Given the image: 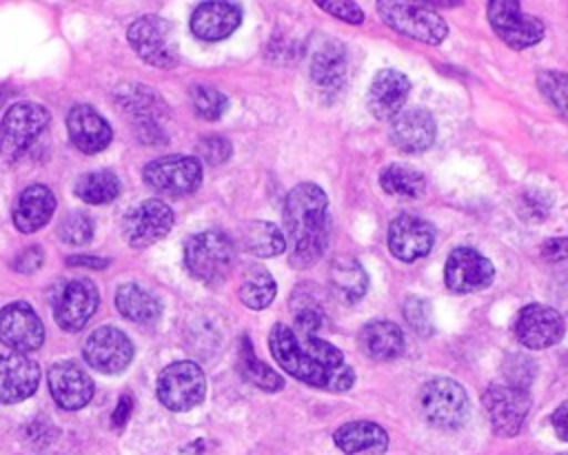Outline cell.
I'll return each instance as SVG.
<instances>
[{
	"label": "cell",
	"instance_id": "cell-22",
	"mask_svg": "<svg viewBox=\"0 0 568 455\" xmlns=\"http://www.w3.org/2000/svg\"><path fill=\"white\" fill-rule=\"evenodd\" d=\"M390 142L404 153L426 151L437 135L435 118L426 109H402L390 118Z\"/></svg>",
	"mask_w": 568,
	"mask_h": 455
},
{
	"label": "cell",
	"instance_id": "cell-10",
	"mask_svg": "<svg viewBox=\"0 0 568 455\" xmlns=\"http://www.w3.org/2000/svg\"><path fill=\"white\" fill-rule=\"evenodd\" d=\"M486 13L493 31L513 49H528L546 33L544 22L526 13L517 0H490Z\"/></svg>",
	"mask_w": 568,
	"mask_h": 455
},
{
	"label": "cell",
	"instance_id": "cell-23",
	"mask_svg": "<svg viewBox=\"0 0 568 455\" xmlns=\"http://www.w3.org/2000/svg\"><path fill=\"white\" fill-rule=\"evenodd\" d=\"M67 131L73 146L89 155L104 151L113 138L111 124L89 104H75L69 111Z\"/></svg>",
	"mask_w": 568,
	"mask_h": 455
},
{
	"label": "cell",
	"instance_id": "cell-32",
	"mask_svg": "<svg viewBox=\"0 0 568 455\" xmlns=\"http://www.w3.org/2000/svg\"><path fill=\"white\" fill-rule=\"evenodd\" d=\"M382 189L399 200H417L426 191V178L422 171L406 164H388L379 173Z\"/></svg>",
	"mask_w": 568,
	"mask_h": 455
},
{
	"label": "cell",
	"instance_id": "cell-6",
	"mask_svg": "<svg viewBox=\"0 0 568 455\" xmlns=\"http://www.w3.org/2000/svg\"><path fill=\"white\" fill-rule=\"evenodd\" d=\"M424 417L439 428H459L470 413L466 388L450 377H433L419 391Z\"/></svg>",
	"mask_w": 568,
	"mask_h": 455
},
{
	"label": "cell",
	"instance_id": "cell-12",
	"mask_svg": "<svg viewBox=\"0 0 568 455\" xmlns=\"http://www.w3.org/2000/svg\"><path fill=\"white\" fill-rule=\"evenodd\" d=\"M142 178L164 195H189L202 182V162L193 155H162L142 169Z\"/></svg>",
	"mask_w": 568,
	"mask_h": 455
},
{
	"label": "cell",
	"instance_id": "cell-47",
	"mask_svg": "<svg viewBox=\"0 0 568 455\" xmlns=\"http://www.w3.org/2000/svg\"><path fill=\"white\" fill-rule=\"evenodd\" d=\"M544 253L552 260L557 257H568V237H559V240H548L544 244Z\"/></svg>",
	"mask_w": 568,
	"mask_h": 455
},
{
	"label": "cell",
	"instance_id": "cell-30",
	"mask_svg": "<svg viewBox=\"0 0 568 455\" xmlns=\"http://www.w3.org/2000/svg\"><path fill=\"white\" fill-rule=\"evenodd\" d=\"M115 306L120 315L133 324H155L162 313V306L155 300V295L135 282L118 286Z\"/></svg>",
	"mask_w": 568,
	"mask_h": 455
},
{
	"label": "cell",
	"instance_id": "cell-34",
	"mask_svg": "<svg viewBox=\"0 0 568 455\" xmlns=\"http://www.w3.org/2000/svg\"><path fill=\"white\" fill-rule=\"evenodd\" d=\"M237 368H240V375L251 382L253 386L262 388V391H280L284 386L280 373H275L268 364H264L255 351H253V344L251 340L244 335L242 342H240V351H237Z\"/></svg>",
	"mask_w": 568,
	"mask_h": 455
},
{
	"label": "cell",
	"instance_id": "cell-38",
	"mask_svg": "<svg viewBox=\"0 0 568 455\" xmlns=\"http://www.w3.org/2000/svg\"><path fill=\"white\" fill-rule=\"evenodd\" d=\"M191 104L195 109V113L204 120H217L226 107H229V100L222 91H217L215 87H209V84H195L191 87Z\"/></svg>",
	"mask_w": 568,
	"mask_h": 455
},
{
	"label": "cell",
	"instance_id": "cell-19",
	"mask_svg": "<svg viewBox=\"0 0 568 455\" xmlns=\"http://www.w3.org/2000/svg\"><path fill=\"white\" fill-rule=\"evenodd\" d=\"M435 244V226L413 213H399L388 226V249L402 262L424 257Z\"/></svg>",
	"mask_w": 568,
	"mask_h": 455
},
{
	"label": "cell",
	"instance_id": "cell-4",
	"mask_svg": "<svg viewBox=\"0 0 568 455\" xmlns=\"http://www.w3.org/2000/svg\"><path fill=\"white\" fill-rule=\"evenodd\" d=\"M51 120L44 104L18 102L9 107L0 120V164L9 166L20 160L42 135Z\"/></svg>",
	"mask_w": 568,
	"mask_h": 455
},
{
	"label": "cell",
	"instance_id": "cell-29",
	"mask_svg": "<svg viewBox=\"0 0 568 455\" xmlns=\"http://www.w3.org/2000/svg\"><path fill=\"white\" fill-rule=\"evenodd\" d=\"M337 448L346 455L364 453V451H384L388 446V435L386 431L366 419H355L348 424H342L335 435H333Z\"/></svg>",
	"mask_w": 568,
	"mask_h": 455
},
{
	"label": "cell",
	"instance_id": "cell-5",
	"mask_svg": "<svg viewBox=\"0 0 568 455\" xmlns=\"http://www.w3.org/2000/svg\"><path fill=\"white\" fill-rule=\"evenodd\" d=\"M377 13L397 33L426 44H439L448 33L444 18L424 2L379 0Z\"/></svg>",
	"mask_w": 568,
	"mask_h": 455
},
{
	"label": "cell",
	"instance_id": "cell-21",
	"mask_svg": "<svg viewBox=\"0 0 568 455\" xmlns=\"http://www.w3.org/2000/svg\"><path fill=\"white\" fill-rule=\"evenodd\" d=\"M40 382V366L24 353H0V404L31 397Z\"/></svg>",
	"mask_w": 568,
	"mask_h": 455
},
{
	"label": "cell",
	"instance_id": "cell-26",
	"mask_svg": "<svg viewBox=\"0 0 568 455\" xmlns=\"http://www.w3.org/2000/svg\"><path fill=\"white\" fill-rule=\"evenodd\" d=\"M55 195L44 184H29L13 204V224L20 233H36L49 224L55 211Z\"/></svg>",
	"mask_w": 568,
	"mask_h": 455
},
{
	"label": "cell",
	"instance_id": "cell-1",
	"mask_svg": "<svg viewBox=\"0 0 568 455\" xmlns=\"http://www.w3.org/2000/svg\"><path fill=\"white\" fill-rule=\"evenodd\" d=\"M268 348L275 362L304 384L342 393L355 382V371L344 360L342 351L317 333H295L277 322L268 333Z\"/></svg>",
	"mask_w": 568,
	"mask_h": 455
},
{
	"label": "cell",
	"instance_id": "cell-42",
	"mask_svg": "<svg viewBox=\"0 0 568 455\" xmlns=\"http://www.w3.org/2000/svg\"><path fill=\"white\" fill-rule=\"evenodd\" d=\"M315 4H320V9H324L326 13L351 22V24H362L364 22V11L357 2H339V0H317Z\"/></svg>",
	"mask_w": 568,
	"mask_h": 455
},
{
	"label": "cell",
	"instance_id": "cell-33",
	"mask_svg": "<svg viewBox=\"0 0 568 455\" xmlns=\"http://www.w3.org/2000/svg\"><path fill=\"white\" fill-rule=\"evenodd\" d=\"M242 246L257 257H273L286 251V237L282 231L264 220H255L244 224L242 229Z\"/></svg>",
	"mask_w": 568,
	"mask_h": 455
},
{
	"label": "cell",
	"instance_id": "cell-31",
	"mask_svg": "<svg viewBox=\"0 0 568 455\" xmlns=\"http://www.w3.org/2000/svg\"><path fill=\"white\" fill-rule=\"evenodd\" d=\"M328 282L335 295L344 302H357L368 291V275L364 266L348 255H339L333 260L328 271Z\"/></svg>",
	"mask_w": 568,
	"mask_h": 455
},
{
	"label": "cell",
	"instance_id": "cell-40",
	"mask_svg": "<svg viewBox=\"0 0 568 455\" xmlns=\"http://www.w3.org/2000/svg\"><path fill=\"white\" fill-rule=\"evenodd\" d=\"M404 317L406 322L413 326L415 333H422V335H428L433 331V324H430V306L426 300L422 297H408L404 302Z\"/></svg>",
	"mask_w": 568,
	"mask_h": 455
},
{
	"label": "cell",
	"instance_id": "cell-8",
	"mask_svg": "<svg viewBox=\"0 0 568 455\" xmlns=\"http://www.w3.org/2000/svg\"><path fill=\"white\" fill-rule=\"evenodd\" d=\"M484 408L490 426L501 437H513L521 431L530 411V393L517 382H495L484 393Z\"/></svg>",
	"mask_w": 568,
	"mask_h": 455
},
{
	"label": "cell",
	"instance_id": "cell-15",
	"mask_svg": "<svg viewBox=\"0 0 568 455\" xmlns=\"http://www.w3.org/2000/svg\"><path fill=\"white\" fill-rule=\"evenodd\" d=\"M517 342L530 351H541L557 344L566 333V322L559 311L544 304L524 306L513 324Z\"/></svg>",
	"mask_w": 568,
	"mask_h": 455
},
{
	"label": "cell",
	"instance_id": "cell-16",
	"mask_svg": "<svg viewBox=\"0 0 568 455\" xmlns=\"http://www.w3.org/2000/svg\"><path fill=\"white\" fill-rule=\"evenodd\" d=\"M0 342L13 353H31L44 342V326L27 302H11L0 309Z\"/></svg>",
	"mask_w": 568,
	"mask_h": 455
},
{
	"label": "cell",
	"instance_id": "cell-3",
	"mask_svg": "<svg viewBox=\"0 0 568 455\" xmlns=\"http://www.w3.org/2000/svg\"><path fill=\"white\" fill-rule=\"evenodd\" d=\"M186 271L202 284L224 282L235 264V242L217 229L200 231L184 244Z\"/></svg>",
	"mask_w": 568,
	"mask_h": 455
},
{
	"label": "cell",
	"instance_id": "cell-14",
	"mask_svg": "<svg viewBox=\"0 0 568 455\" xmlns=\"http://www.w3.org/2000/svg\"><path fill=\"white\" fill-rule=\"evenodd\" d=\"M84 362L98 373H122L133 360V344L124 331L115 326H100L82 344Z\"/></svg>",
	"mask_w": 568,
	"mask_h": 455
},
{
	"label": "cell",
	"instance_id": "cell-44",
	"mask_svg": "<svg viewBox=\"0 0 568 455\" xmlns=\"http://www.w3.org/2000/svg\"><path fill=\"white\" fill-rule=\"evenodd\" d=\"M131 408H133L131 395H129V393L120 395V400H118V404H115V411H113V415H111V424H113L115 431L124 428V424H126V419H129V415H131Z\"/></svg>",
	"mask_w": 568,
	"mask_h": 455
},
{
	"label": "cell",
	"instance_id": "cell-18",
	"mask_svg": "<svg viewBox=\"0 0 568 455\" xmlns=\"http://www.w3.org/2000/svg\"><path fill=\"white\" fill-rule=\"evenodd\" d=\"M493 262L468 246L453 249L444 266V282L453 293H470L486 289L493 282Z\"/></svg>",
	"mask_w": 568,
	"mask_h": 455
},
{
	"label": "cell",
	"instance_id": "cell-35",
	"mask_svg": "<svg viewBox=\"0 0 568 455\" xmlns=\"http://www.w3.org/2000/svg\"><path fill=\"white\" fill-rule=\"evenodd\" d=\"M73 193L87 204H109L120 195V180L106 169L91 171L78 178Z\"/></svg>",
	"mask_w": 568,
	"mask_h": 455
},
{
	"label": "cell",
	"instance_id": "cell-11",
	"mask_svg": "<svg viewBox=\"0 0 568 455\" xmlns=\"http://www.w3.org/2000/svg\"><path fill=\"white\" fill-rule=\"evenodd\" d=\"M133 51L149 64L169 69L178 64V44L171 24L160 16H142L126 31Z\"/></svg>",
	"mask_w": 568,
	"mask_h": 455
},
{
	"label": "cell",
	"instance_id": "cell-48",
	"mask_svg": "<svg viewBox=\"0 0 568 455\" xmlns=\"http://www.w3.org/2000/svg\"><path fill=\"white\" fill-rule=\"evenodd\" d=\"M2 98H4V95H2V91H0V102H2Z\"/></svg>",
	"mask_w": 568,
	"mask_h": 455
},
{
	"label": "cell",
	"instance_id": "cell-27",
	"mask_svg": "<svg viewBox=\"0 0 568 455\" xmlns=\"http://www.w3.org/2000/svg\"><path fill=\"white\" fill-rule=\"evenodd\" d=\"M346 49L337 40L324 42L311 60V78L324 93H335L346 80Z\"/></svg>",
	"mask_w": 568,
	"mask_h": 455
},
{
	"label": "cell",
	"instance_id": "cell-41",
	"mask_svg": "<svg viewBox=\"0 0 568 455\" xmlns=\"http://www.w3.org/2000/svg\"><path fill=\"white\" fill-rule=\"evenodd\" d=\"M197 149H200L202 160L209 162V164H222L231 155V142L226 138H220V135H209V138L200 140Z\"/></svg>",
	"mask_w": 568,
	"mask_h": 455
},
{
	"label": "cell",
	"instance_id": "cell-49",
	"mask_svg": "<svg viewBox=\"0 0 568 455\" xmlns=\"http://www.w3.org/2000/svg\"><path fill=\"white\" fill-rule=\"evenodd\" d=\"M564 455H568V453H564Z\"/></svg>",
	"mask_w": 568,
	"mask_h": 455
},
{
	"label": "cell",
	"instance_id": "cell-39",
	"mask_svg": "<svg viewBox=\"0 0 568 455\" xmlns=\"http://www.w3.org/2000/svg\"><path fill=\"white\" fill-rule=\"evenodd\" d=\"M58 237L64 244H87L93 237V220L84 211H71L67 213L58 224Z\"/></svg>",
	"mask_w": 568,
	"mask_h": 455
},
{
	"label": "cell",
	"instance_id": "cell-37",
	"mask_svg": "<svg viewBox=\"0 0 568 455\" xmlns=\"http://www.w3.org/2000/svg\"><path fill=\"white\" fill-rule=\"evenodd\" d=\"M537 87L541 95L552 104V109L559 111L564 118H568V73L541 71L537 75Z\"/></svg>",
	"mask_w": 568,
	"mask_h": 455
},
{
	"label": "cell",
	"instance_id": "cell-24",
	"mask_svg": "<svg viewBox=\"0 0 568 455\" xmlns=\"http://www.w3.org/2000/svg\"><path fill=\"white\" fill-rule=\"evenodd\" d=\"M242 22V7L235 2H202L191 13V31L204 42L229 38Z\"/></svg>",
	"mask_w": 568,
	"mask_h": 455
},
{
	"label": "cell",
	"instance_id": "cell-7",
	"mask_svg": "<svg viewBox=\"0 0 568 455\" xmlns=\"http://www.w3.org/2000/svg\"><path fill=\"white\" fill-rule=\"evenodd\" d=\"M155 393H158V400L169 411H175V413L191 411L197 404H202L206 395L204 371L189 360L173 362L160 371Z\"/></svg>",
	"mask_w": 568,
	"mask_h": 455
},
{
	"label": "cell",
	"instance_id": "cell-13",
	"mask_svg": "<svg viewBox=\"0 0 568 455\" xmlns=\"http://www.w3.org/2000/svg\"><path fill=\"white\" fill-rule=\"evenodd\" d=\"M98 289L89 277L67 280L53 293V317L55 324L67 331L75 333L89 324L93 313L98 311Z\"/></svg>",
	"mask_w": 568,
	"mask_h": 455
},
{
	"label": "cell",
	"instance_id": "cell-45",
	"mask_svg": "<svg viewBox=\"0 0 568 455\" xmlns=\"http://www.w3.org/2000/svg\"><path fill=\"white\" fill-rule=\"evenodd\" d=\"M67 264H69V266H82V269H93V271H100V269H106V266H109V260H106V257H98V255L78 253V255H71V257H67Z\"/></svg>",
	"mask_w": 568,
	"mask_h": 455
},
{
	"label": "cell",
	"instance_id": "cell-9",
	"mask_svg": "<svg viewBox=\"0 0 568 455\" xmlns=\"http://www.w3.org/2000/svg\"><path fill=\"white\" fill-rule=\"evenodd\" d=\"M115 104L131 118L135 131L144 140H149V135H153V140H164L162 122L169 107L155 89L140 82L120 84L115 89Z\"/></svg>",
	"mask_w": 568,
	"mask_h": 455
},
{
	"label": "cell",
	"instance_id": "cell-17",
	"mask_svg": "<svg viewBox=\"0 0 568 455\" xmlns=\"http://www.w3.org/2000/svg\"><path fill=\"white\" fill-rule=\"evenodd\" d=\"M173 211L162 200H144L124 218V237L133 249H146L162 240L173 226Z\"/></svg>",
	"mask_w": 568,
	"mask_h": 455
},
{
	"label": "cell",
	"instance_id": "cell-2",
	"mask_svg": "<svg viewBox=\"0 0 568 455\" xmlns=\"http://www.w3.org/2000/svg\"><path fill=\"white\" fill-rule=\"evenodd\" d=\"M284 231L291 242V264L306 269L315 264L328 244V198L315 182H300L284 200Z\"/></svg>",
	"mask_w": 568,
	"mask_h": 455
},
{
	"label": "cell",
	"instance_id": "cell-43",
	"mask_svg": "<svg viewBox=\"0 0 568 455\" xmlns=\"http://www.w3.org/2000/svg\"><path fill=\"white\" fill-rule=\"evenodd\" d=\"M44 262V253L42 246H27L22 253H18V257L13 260V269L20 273H33L42 266Z\"/></svg>",
	"mask_w": 568,
	"mask_h": 455
},
{
	"label": "cell",
	"instance_id": "cell-25",
	"mask_svg": "<svg viewBox=\"0 0 568 455\" xmlns=\"http://www.w3.org/2000/svg\"><path fill=\"white\" fill-rule=\"evenodd\" d=\"M410 82L397 69H382L371 82L368 89V109L379 120H390L397 115L408 98Z\"/></svg>",
	"mask_w": 568,
	"mask_h": 455
},
{
	"label": "cell",
	"instance_id": "cell-20",
	"mask_svg": "<svg viewBox=\"0 0 568 455\" xmlns=\"http://www.w3.org/2000/svg\"><path fill=\"white\" fill-rule=\"evenodd\" d=\"M47 382L53 402L64 411H78L93 397V380L71 360L55 362L47 373Z\"/></svg>",
	"mask_w": 568,
	"mask_h": 455
},
{
	"label": "cell",
	"instance_id": "cell-46",
	"mask_svg": "<svg viewBox=\"0 0 568 455\" xmlns=\"http://www.w3.org/2000/svg\"><path fill=\"white\" fill-rule=\"evenodd\" d=\"M550 422H552V428H555L557 437L568 442V400L555 408Z\"/></svg>",
	"mask_w": 568,
	"mask_h": 455
},
{
	"label": "cell",
	"instance_id": "cell-28",
	"mask_svg": "<svg viewBox=\"0 0 568 455\" xmlns=\"http://www.w3.org/2000/svg\"><path fill=\"white\" fill-rule=\"evenodd\" d=\"M362 348L373 360H395L404 353V331L390 320H373L359 333Z\"/></svg>",
	"mask_w": 568,
	"mask_h": 455
},
{
	"label": "cell",
	"instance_id": "cell-36",
	"mask_svg": "<svg viewBox=\"0 0 568 455\" xmlns=\"http://www.w3.org/2000/svg\"><path fill=\"white\" fill-rule=\"evenodd\" d=\"M275 291H277V284H275L273 275L266 269L248 266L244 271L242 282H240V300L248 309H253V311L266 309L273 302Z\"/></svg>",
	"mask_w": 568,
	"mask_h": 455
}]
</instances>
